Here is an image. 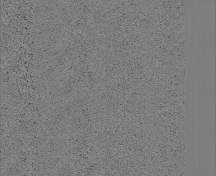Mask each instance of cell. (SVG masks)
<instances>
[{"mask_svg": "<svg viewBox=\"0 0 216 176\" xmlns=\"http://www.w3.org/2000/svg\"><path fill=\"white\" fill-rule=\"evenodd\" d=\"M201 90H202V100L205 104L208 100L207 99V83L205 77L203 78V80L201 81Z\"/></svg>", "mask_w": 216, "mask_h": 176, "instance_id": "6da1fadb", "label": "cell"}, {"mask_svg": "<svg viewBox=\"0 0 216 176\" xmlns=\"http://www.w3.org/2000/svg\"><path fill=\"white\" fill-rule=\"evenodd\" d=\"M207 83V99L210 102L212 99V77L209 75L207 78V81H206Z\"/></svg>", "mask_w": 216, "mask_h": 176, "instance_id": "7a4b0ae2", "label": "cell"}, {"mask_svg": "<svg viewBox=\"0 0 216 176\" xmlns=\"http://www.w3.org/2000/svg\"><path fill=\"white\" fill-rule=\"evenodd\" d=\"M201 58L202 59L204 60L206 57V39L205 36L203 37L202 41L201 42Z\"/></svg>", "mask_w": 216, "mask_h": 176, "instance_id": "3957f363", "label": "cell"}, {"mask_svg": "<svg viewBox=\"0 0 216 176\" xmlns=\"http://www.w3.org/2000/svg\"><path fill=\"white\" fill-rule=\"evenodd\" d=\"M212 139V123L210 121L207 124V141L210 143Z\"/></svg>", "mask_w": 216, "mask_h": 176, "instance_id": "277c9868", "label": "cell"}, {"mask_svg": "<svg viewBox=\"0 0 216 176\" xmlns=\"http://www.w3.org/2000/svg\"><path fill=\"white\" fill-rule=\"evenodd\" d=\"M207 124L205 122L203 128V130H202V141L203 142L204 145L207 142Z\"/></svg>", "mask_w": 216, "mask_h": 176, "instance_id": "5b68a950", "label": "cell"}, {"mask_svg": "<svg viewBox=\"0 0 216 176\" xmlns=\"http://www.w3.org/2000/svg\"><path fill=\"white\" fill-rule=\"evenodd\" d=\"M212 96L214 98L216 97V76L215 74L212 77Z\"/></svg>", "mask_w": 216, "mask_h": 176, "instance_id": "8992f818", "label": "cell"}, {"mask_svg": "<svg viewBox=\"0 0 216 176\" xmlns=\"http://www.w3.org/2000/svg\"><path fill=\"white\" fill-rule=\"evenodd\" d=\"M212 162L210 160H208L207 165H206V173L207 176H212Z\"/></svg>", "mask_w": 216, "mask_h": 176, "instance_id": "52a82bcc", "label": "cell"}, {"mask_svg": "<svg viewBox=\"0 0 216 176\" xmlns=\"http://www.w3.org/2000/svg\"><path fill=\"white\" fill-rule=\"evenodd\" d=\"M212 176H216V159L215 157L214 158L213 162L212 164Z\"/></svg>", "mask_w": 216, "mask_h": 176, "instance_id": "ba28073f", "label": "cell"}, {"mask_svg": "<svg viewBox=\"0 0 216 176\" xmlns=\"http://www.w3.org/2000/svg\"><path fill=\"white\" fill-rule=\"evenodd\" d=\"M212 138L215 141L216 140V122L214 121L212 123Z\"/></svg>", "mask_w": 216, "mask_h": 176, "instance_id": "9c48e42d", "label": "cell"}, {"mask_svg": "<svg viewBox=\"0 0 216 176\" xmlns=\"http://www.w3.org/2000/svg\"><path fill=\"white\" fill-rule=\"evenodd\" d=\"M201 176H207V173H206V164L205 163H204L203 165V167L202 168Z\"/></svg>", "mask_w": 216, "mask_h": 176, "instance_id": "30bf717a", "label": "cell"}]
</instances>
